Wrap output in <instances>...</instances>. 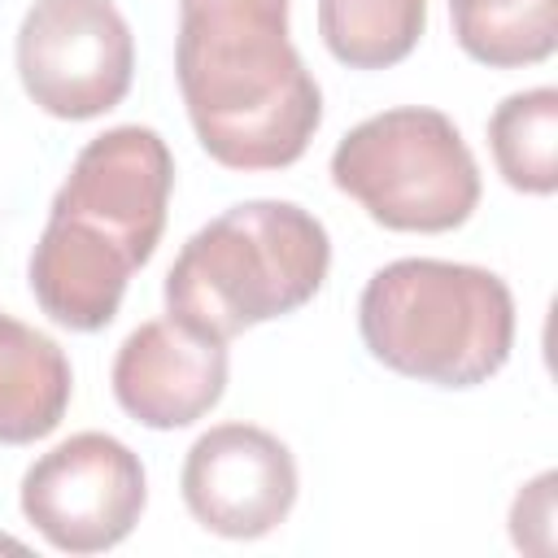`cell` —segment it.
<instances>
[{"mask_svg":"<svg viewBox=\"0 0 558 558\" xmlns=\"http://www.w3.org/2000/svg\"><path fill=\"white\" fill-rule=\"evenodd\" d=\"M174 78L201 148L227 170H283L323 122L288 0H179Z\"/></svg>","mask_w":558,"mask_h":558,"instance_id":"6da1fadb","label":"cell"},{"mask_svg":"<svg viewBox=\"0 0 558 558\" xmlns=\"http://www.w3.org/2000/svg\"><path fill=\"white\" fill-rule=\"evenodd\" d=\"M327 266L331 240L310 209L292 201H244L179 248L166 275V314L227 344L314 301Z\"/></svg>","mask_w":558,"mask_h":558,"instance_id":"7a4b0ae2","label":"cell"},{"mask_svg":"<svg viewBox=\"0 0 558 558\" xmlns=\"http://www.w3.org/2000/svg\"><path fill=\"white\" fill-rule=\"evenodd\" d=\"M357 331L371 357L405 379L475 388L514 349V296L484 266L401 257L366 279Z\"/></svg>","mask_w":558,"mask_h":558,"instance_id":"3957f363","label":"cell"},{"mask_svg":"<svg viewBox=\"0 0 558 558\" xmlns=\"http://www.w3.org/2000/svg\"><path fill=\"white\" fill-rule=\"evenodd\" d=\"M331 183L388 231H453L480 205V166L466 140L427 105L357 122L331 153Z\"/></svg>","mask_w":558,"mask_h":558,"instance_id":"277c9868","label":"cell"},{"mask_svg":"<svg viewBox=\"0 0 558 558\" xmlns=\"http://www.w3.org/2000/svg\"><path fill=\"white\" fill-rule=\"evenodd\" d=\"M17 74L44 113L100 118L131 92V26L113 0H35L17 26Z\"/></svg>","mask_w":558,"mask_h":558,"instance_id":"5b68a950","label":"cell"},{"mask_svg":"<svg viewBox=\"0 0 558 558\" xmlns=\"http://www.w3.org/2000/svg\"><path fill=\"white\" fill-rule=\"evenodd\" d=\"M148 501L140 453L118 436L78 432L31 462L22 514L61 554H100L131 536Z\"/></svg>","mask_w":558,"mask_h":558,"instance_id":"8992f818","label":"cell"},{"mask_svg":"<svg viewBox=\"0 0 558 558\" xmlns=\"http://www.w3.org/2000/svg\"><path fill=\"white\" fill-rule=\"evenodd\" d=\"M174 187V157L153 126H113L96 135L70 166L52 196L57 218H74L113 240L135 266H144L166 231V205Z\"/></svg>","mask_w":558,"mask_h":558,"instance_id":"52a82bcc","label":"cell"},{"mask_svg":"<svg viewBox=\"0 0 558 558\" xmlns=\"http://www.w3.org/2000/svg\"><path fill=\"white\" fill-rule=\"evenodd\" d=\"M179 488L205 532L257 541L288 519L296 501V462L266 427L218 423L187 449Z\"/></svg>","mask_w":558,"mask_h":558,"instance_id":"ba28073f","label":"cell"},{"mask_svg":"<svg viewBox=\"0 0 558 558\" xmlns=\"http://www.w3.org/2000/svg\"><path fill=\"white\" fill-rule=\"evenodd\" d=\"M227 392V344L187 331L174 318L135 327L113 357L118 405L153 427L174 432L205 418Z\"/></svg>","mask_w":558,"mask_h":558,"instance_id":"9c48e42d","label":"cell"},{"mask_svg":"<svg viewBox=\"0 0 558 558\" xmlns=\"http://www.w3.org/2000/svg\"><path fill=\"white\" fill-rule=\"evenodd\" d=\"M135 262L100 231L48 214L31 253V292L39 310L70 331H100L113 323Z\"/></svg>","mask_w":558,"mask_h":558,"instance_id":"30bf717a","label":"cell"},{"mask_svg":"<svg viewBox=\"0 0 558 558\" xmlns=\"http://www.w3.org/2000/svg\"><path fill=\"white\" fill-rule=\"evenodd\" d=\"M70 362L61 344L13 314H0V445L44 440L70 405Z\"/></svg>","mask_w":558,"mask_h":558,"instance_id":"8fae6325","label":"cell"},{"mask_svg":"<svg viewBox=\"0 0 558 558\" xmlns=\"http://www.w3.org/2000/svg\"><path fill=\"white\" fill-rule=\"evenodd\" d=\"M427 0H318V35L349 70H388L414 52Z\"/></svg>","mask_w":558,"mask_h":558,"instance_id":"7c38bea8","label":"cell"},{"mask_svg":"<svg viewBox=\"0 0 558 558\" xmlns=\"http://www.w3.org/2000/svg\"><path fill=\"white\" fill-rule=\"evenodd\" d=\"M458 48L493 70L536 65L558 44V0H449Z\"/></svg>","mask_w":558,"mask_h":558,"instance_id":"4fadbf2b","label":"cell"},{"mask_svg":"<svg viewBox=\"0 0 558 558\" xmlns=\"http://www.w3.org/2000/svg\"><path fill=\"white\" fill-rule=\"evenodd\" d=\"M488 144L514 192L549 196L558 187V92L532 87L506 96L488 118Z\"/></svg>","mask_w":558,"mask_h":558,"instance_id":"5bb4252c","label":"cell"},{"mask_svg":"<svg viewBox=\"0 0 558 558\" xmlns=\"http://www.w3.org/2000/svg\"><path fill=\"white\" fill-rule=\"evenodd\" d=\"M554 484H558V475L545 471L514 497L510 536H514L519 549H532V554H549L554 549Z\"/></svg>","mask_w":558,"mask_h":558,"instance_id":"9a60e30c","label":"cell"}]
</instances>
